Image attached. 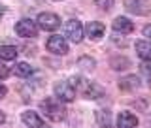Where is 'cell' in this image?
I'll return each instance as SVG.
<instances>
[{
    "mask_svg": "<svg viewBox=\"0 0 151 128\" xmlns=\"http://www.w3.org/2000/svg\"><path fill=\"white\" fill-rule=\"evenodd\" d=\"M40 109L45 113V117L53 122H60L66 119V107L64 102H60L59 98H45V100L40 102Z\"/></svg>",
    "mask_w": 151,
    "mask_h": 128,
    "instance_id": "6da1fadb",
    "label": "cell"
},
{
    "mask_svg": "<svg viewBox=\"0 0 151 128\" xmlns=\"http://www.w3.org/2000/svg\"><path fill=\"white\" fill-rule=\"evenodd\" d=\"M55 98H59L60 102H72L76 98V89L70 81H57L53 87Z\"/></svg>",
    "mask_w": 151,
    "mask_h": 128,
    "instance_id": "7a4b0ae2",
    "label": "cell"
},
{
    "mask_svg": "<svg viewBox=\"0 0 151 128\" xmlns=\"http://www.w3.org/2000/svg\"><path fill=\"white\" fill-rule=\"evenodd\" d=\"M64 36L68 40H72L74 44H79L83 40V26L78 19H70L64 23Z\"/></svg>",
    "mask_w": 151,
    "mask_h": 128,
    "instance_id": "3957f363",
    "label": "cell"
},
{
    "mask_svg": "<svg viewBox=\"0 0 151 128\" xmlns=\"http://www.w3.org/2000/svg\"><path fill=\"white\" fill-rule=\"evenodd\" d=\"M38 26L42 30H57L60 26V17L57 13H49V11H44L38 15Z\"/></svg>",
    "mask_w": 151,
    "mask_h": 128,
    "instance_id": "277c9868",
    "label": "cell"
},
{
    "mask_svg": "<svg viewBox=\"0 0 151 128\" xmlns=\"http://www.w3.org/2000/svg\"><path fill=\"white\" fill-rule=\"evenodd\" d=\"M15 32L21 38H36L38 34V25L32 19H21L15 25Z\"/></svg>",
    "mask_w": 151,
    "mask_h": 128,
    "instance_id": "5b68a950",
    "label": "cell"
},
{
    "mask_svg": "<svg viewBox=\"0 0 151 128\" xmlns=\"http://www.w3.org/2000/svg\"><path fill=\"white\" fill-rule=\"evenodd\" d=\"M47 51L53 53V55L63 56V55L68 53V44H66V40L60 38V36H51L49 40H47Z\"/></svg>",
    "mask_w": 151,
    "mask_h": 128,
    "instance_id": "8992f818",
    "label": "cell"
},
{
    "mask_svg": "<svg viewBox=\"0 0 151 128\" xmlns=\"http://www.w3.org/2000/svg\"><path fill=\"white\" fill-rule=\"evenodd\" d=\"M21 121L25 122L27 126H30V128H42V126L45 124V121L42 119V117L38 115L36 111H32V109L23 111V113H21Z\"/></svg>",
    "mask_w": 151,
    "mask_h": 128,
    "instance_id": "52a82bcc",
    "label": "cell"
},
{
    "mask_svg": "<svg viewBox=\"0 0 151 128\" xmlns=\"http://www.w3.org/2000/svg\"><path fill=\"white\" fill-rule=\"evenodd\" d=\"M85 32H87V36L91 38V40H98V38L104 36L106 26H104V23H100V21H93V23H87Z\"/></svg>",
    "mask_w": 151,
    "mask_h": 128,
    "instance_id": "ba28073f",
    "label": "cell"
},
{
    "mask_svg": "<svg viewBox=\"0 0 151 128\" xmlns=\"http://www.w3.org/2000/svg\"><path fill=\"white\" fill-rule=\"evenodd\" d=\"M113 28H115V32H121V34H130V32L134 30V25H132V21L127 19V17H115Z\"/></svg>",
    "mask_w": 151,
    "mask_h": 128,
    "instance_id": "9c48e42d",
    "label": "cell"
},
{
    "mask_svg": "<svg viewBox=\"0 0 151 128\" xmlns=\"http://www.w3.org/2000/svg\"><path fill=\"white\" fill-rule=\"evenodd\" d=\"M117 126H119V128H132V126H138V117L132 115V113H129V111H123V113H119Z\"/></svg>",
    "mask_w": 151,
    "mask_h": 128,
    "instance_id": "30bf717a",
    "label": "cell"
},
{
    "mask_svg": "<svg viewBox=\"0 0 151 128\" xmlns=\"http://www.w3.org/2000/svg\"><path fill=\"white\" fill-rule=\"evenodd\" d=\"M138 87H140V79L136 77V75H127V77H123L119 81V89L125 91V92H132Z\"/></svg>",
    "mask_w": 151,
    "mask_h": 128,
    "instance_id": "8fae6325",
    "label": "cell"
},
{
    "mask_svg": "<svg viewBox=\"0 0 151 128\" xmlns=\"http://www.w3.org/2000/svg\"><path fill=\"white\" fill-rule=\"evenodd\" d=\"M136 53L142 60H151V41L147 40L136 41Z\"/></svg>",
    "mask_w": 151,
    "mask_h": 128,
    "instance_id": "7c38bea8",
    "label": "cell"
},
{
    "mask_svg": "<svg viewBox=\"0 0 151 128\" xmlns=\"http://www.w3.org/2000/svg\"><path fill=\"white\" fill-rule=\"evenodd\" d=\"M17 47L13 45H0V59L2 60H15L17 56Z\"/></svg>",
    "mask_w": 151,
    "mask_h": 128,
    "instance_id": "4fadbf2b",
    "label": "cell"
},
{
    "mask_svg": "<svg viewBox=\"0 0 151 128\" xmlns=\"http://www.w3.org/2000/svg\"><path fill=\"white\" fill-rule=\"evenodd\" d=\"M96 122L100 126H110L111 124V115H110V111L108 109H96Z\"/></svg>",
    "mask_w": 151,
    "mask_h": 128,
    "instance_id": "5bb4252c",
    "label": "cell"
},
{
    "mask_svg": "<svg viewBox=\"0 0 151 128\" xmlns=\"http://www.w3.org/2000/svg\"><path fill=\"white\" fill-rule=\"evenodd\" d=\"M13 72H15V75H19V77H28V75H32V66L27 64V62H17L15 68H13Z\"/></svg>",
    "mask_w": 151,
    "mask_h": 128,
    "instance_id": "9a60e30c",
    "label": "cell"
},
{
    "mask_svg": "<svg viewBox=\"0 0 151 128\" xmlns=\"http://www.w3.org/2000/svg\"><path fill=\"white\" fill-rule=\"evenodd\" d=\"M110 64H111L113 70H127L130 66V60L125 59V56H113V59L110 60Z\"/></svg>",
    "mask_w": 151,
    "mask_h": 128,
    "instance_id": "2e32d148",
    "label": "cell"
},
{
    "mask_svg": "<svg viewBox=\"0 0 151 128\" xmlns=\"http://www.w3.org/2000/svg\"><path fill=\"white\" fill-rule=\"evenodd\" d=\"M94 66H96V62H94V59H91V56H81V59L78 60V68L87 70V72L94 70Z\"/></svg>",
    "mask_w": 151,
    "mask_h": 128,
    "instance_id": "e0dca14e",
    "label": "cell"
},
{
    "mask_svg": "<svg viewBox=\"0 0 151 128\" xmlns=\"http://www.w3.org/2000/svg\"><path fill=\"white\" fill-rule=\"evenodd\" d=\"M113 2H115V0H94V4H96L100 9H104V11L111 9L113 8Z\"/></svg>",
    "mask_w": 151,
    "mask_h": 128,
    "instance_id": "ac0fdd59",
    "label": "cell"
},
{
    "mask_svg": "<svg viewBox=\"0 0 151 128\" xmlns=\"http://www.w3.org/2000/svg\"><path fill=\"white\" fill-rule=\"evenodd\" d=\"M8 75H9V68H8L6 64L0 62V79H6Z\"/></svg>",
    "mask_w": 151,
    "mask_h": 128,
    "instance_id": "d6986e66",
    "label": "cell"
},
{
    "mask_svg": "<svg viewBox=\"0 0 151 128\" xmlns=\"http://www.w3.org/2000/svg\"><path fill=\"white\" fill-rule=\"evenodd\" d=\"M142 72H144V74L151 79V64H144V66H142Z\"/></svg>",
    "mask_w": 151,
    "mask_h": 128,
    "instance_id": "ffe728a7",
    "label": "cell"
},
{
    "mask_svg": "<svg viewBox=\"0 0 151 128\" xmlns=\"http://www.w3.org/2000/svg\"><path fill=\"white\" fill-rule=\"evenodd\" d=\"M6 94H8V89L4 87L2 83H0V98H4V96H6Z\"/></svg>",
    "mask_w": 151,
    "mask_h": 128,
    "instance_id": "44dd1931",
    "label": "cell"
},
{
    "mask_svg": "<svg viewBox=\"0 0 151 128\" xmlns=\"http://www.w3.org/2000/svg\"><path fill=\"white\" fill-rule=\"evenodd\" d=\"M144 36L145 38H151V25H147V26L144 28Z\"/></svg>",
    "mask_w": 151,
    "mask_h": 128,
    "instance_id": "7402d4cb",
    "label": "cell"
},
{
    "mask_svg": "<svg viewBox=\"0 0 151 128\" xmlns=\"http://www.w3.org/2000/svg\"><path fill=\"white\" fill-rule=\"evenodd\" d=\"M4 121H6V115H4V113H2V111H0V124H2V122H4Z\"/></svg>",
    "mask_w": 151,
    "mask_h": 128,
    "instance_id": "603a6c76",
    "label": "cell"
},
{
    "mask_svg": "<svg viewBox=\"0 0 151 128\" xmlns=\"http://www.w3.org/2000/svg\"><path fill=\"white\" fill-rule=\"evenodd\" d=\"M2 15H4V6L0 4V19H2Z\"/></svg>",
    "mask_w": 151,
    "mask_h": 128,
    "instance_id": "cb8c5ba5",
    "label": "cell"
}]
</instances>
